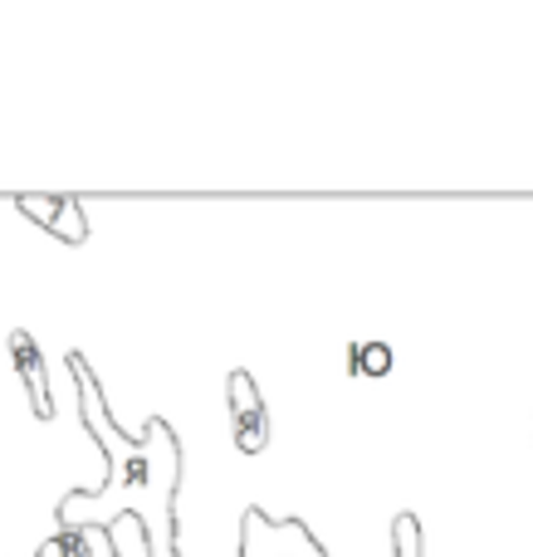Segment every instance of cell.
I'll return each instance as SVG.
<instances>
[{"label":"cell","mask_w":533,"mask_h":557,"mask_svg":"<svg viewBox=\"0 0 533 557\" xmlns=\"http://www.w3.org/2000/svg\"><path fill=\"white\" fill-rule=\"evenodd\" d=\"M64 367L74 376L84 425L94 431L98 455H103V490L69 494L54 523L69 533H103L117 519H133L147 539V557H182L176 553V484H182L176 431L166 421H147L142 435H123L108 416L94 372H88V357L69 352Z\"/></svg>","instance_id":"6da1fadb"},{"label":"cell","mask_w":533,"mask_h":557,"mask_svg":"<svg viewBox=\"0 0 533 557\" xmlns=\"http://www.w3.org/2000/svg\"><path fill=\"white\" fill-rule=\"evenodd\" d=\"M240 557H329L299 519H270L264 509H245Z\"/></svg>","instance_id":"7a4b0ae2"},{"label":"cell","mask_w":533,"mask_h":557,"mask_svg":"<svg viewBox=\"0 0 533 557\" xmlns=\"http://www.w3.org/2000/svg\"><path fill=\"white\" fill-rule=\"evenodd\" d=\"M231 435L240 455H260L270 445V411L250 372H231Z\"/></svg>","instance_id":"3957f363"},{"label":"cell","mask_w":533,"mask_h":557,"mask_svg":"<svg viewBox=\"0 0 533 557\" xmlns=\"http://www.w3.org/2000/svg\"><path fill=\"white\" fill-rule=\"evenodd\" d=\"M20 215L39 225L45 235H59L64 245H84L88 240V215L78 196H20Z\"/></svg>","instance_id":"277c9868"},{"label":"cell","mask_w":533,"mask_h":557,"mask_svg":"<svg viewBox=\"0 0 533 557\" xmlns=\"http://www.w3.org/2000/svg\"><path fill=\"white\" fill-rule=\"evenodd\" d=\"M10 367H15V376H20V386L29 392V401H35V411L39 416H49V357L39 352V343L20 327L15 337H10Z\"/></svg>","instance_id":"5b68a950"},{"label":"cell","mask_w":533,"mask_h":557,"mask_svg":"<svg viewBox=\"0 0 533 557\" xmlns=\"http://www.w3.org/2000/svg\"><path fill=\"white\" fill-rule=\"evenodd\" d=\"M392 367H397V357H392V347L387 343H352L348 347V372L358 376H368V382H382V376H392Z\"/></svg>","instance_id":"8992f818"},{"label":"cell","mask_w":533,"mask_h":557,"mask_svg":"<svg viewBox=\"0 0 533 557\" xmlns=\"http://www.w3.org/2000/svg\"><path fill=\"white\" fill-rule=\"evenodd\" d=\"M392 548H397V557H421V523H417V513H397V519H392Z\"/></svg>","instance_id":"52a82bcc"},{"label":"cell","mask_w":533,"mask_h":557,"mask_svg":"<svg viewBox=\"0 0 533 557\" xmlns=\"http://www.w3.org/2000/svg\"><path fill=\"white\" fill-rule=\"evenodd\" d=\"M88 557H113V548H108V533H88Z\"/></svg>","instance_id":"ba28073f"},{"label":"cell","mask_w":533,"mask_h":557,"mask_svg":"<svg viewBox=\"0 0 533 557\" xmlns=\"http://www.w3.org/2000/svg\"><path fill=\"white\" fill-rule=\"evenodd\" d=\"M39 557H64V548H59V539H49L45 548H39Z\"/></svg>","instance_id":"9c48e42d"}]
</instances>
